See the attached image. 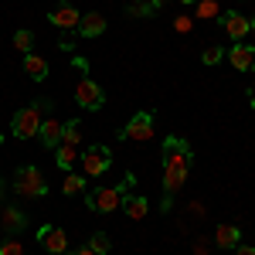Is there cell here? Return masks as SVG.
<instances>
[{"label":"cell","instance_id":"cell-9","mask_svg":"<svg viewBox=\"0 0 255 255\" xmlns=\"http://www.w3.org/2000/svg\"><path fill=\"white\" fill-rule=\"evenodd\" d=\"M38 242L48 249V255H65L68 252V235H65V228H55V225L38 228Z\"/></svg>","mask_w":255,"mask_h":255},{"label":"cell","instance_id":"cell-3","mask_svg":"<svg viewBox=\"0 0 255 255\" xmlns=\"http://www.w3.org/2000/svg\"><path fill=\"white\" fill-rule=\"evenodd\" d=\"M48 109H51V99H34L31 106L17 109V113H14V123H10L14 136H17V139H31V136H38L41 119H44V113H48Z\"/></svg>","mask_w":255,"mask_h":255},{"label":"cell","instance_id":"cell-17","mask_svg":"<svg viewBox=\"0 0 255 255\" xmlns=\"http://www.w3.org/2000/svg\"><path fill=\"white\" fill-rule=\"evenodd\" d=\"M238 242H242V232H238V225H218V232H215V245L218 249H235Z\"/></svg>","mask_w":255,"mask_h":255},{"label":"cell","instance_id":"cell-29","mask_svg":"<svg viewBox=\"0 0 255 255\" xmlns=\"http://www.w3.org/2000/svg\"><path fill=\"white\" fill-rule=\"evenodd\" d=\"M72 255H96V252H92L89 245H82V249H75V252H72Z\"/></svg>","mask_w":255,"mask_h":255},{"label":"cell","instance_id":"cell-19","mask_svg":"<svg viewBox=\"0 0 255 255\" xmlns=\"http://www.w3.org/2000/svg\"><path fill=\"white\" fill-rule=\"evenodd\" d=\"M194 17H197V20L221 17V7H218V0H197V3H194Z\"/></svg>","mask_w":255,"mask_h":255},{"label":"cell","instance_id":"cell-5","mask_svg":"<svg viewBox=\"0 0 255 255\" xmlns=\"http://www.w3.org/2000/svg\"><path fill=\"white\" fill-rule=\"evenodd\" d=\"M113 167V153H109V146H89L85 153H82V177L85 180H96V177H102L106 170Z\"/></svg>","mask_w":255,"mask_h":255},{"label":"cell","instance_id":"cell-2","mask_svg":"<svg viewBox=\"0 0 255 255\" xmlns=\"http://www.w3.org/2000/svg\"><path fill=\"white\" fill-rule=\"evenodd\" d=\"M133 184H136V177L126 174V177H123V184H116V187H92V191H85V204H89V211H96V215L119 211V204H123V194H126Z\"/></svg>","mask_w":255,"mask_h":255},{"label":"cell","instance_id":"cell-25","mask_svg":"<svg viewBox=\"0 0 255 255\" xmlns=\"http://www.w3.org/2000/svg\"><path fill=\"white\" fill-rule=\"evenodd\" d=\"M126 14H129V17H153L157 10H153L150 3H129V7H126Z\"/></svg>","mask_w":255,"mask_h":255},{"label":"cell","instance_id":"cell-28","mask_svg":"<svg viewBox=\"0 0 255 255\" xmlns=\"http://www.w3.org/2000/svg\"><path fill=\"white\" fill-rule=\"evenodd\" d=\"M232 252H235V255H255V245H242V242H238Z\"/></svg>","mask_w":255,"mask_h":255},{"label":"cell","instance_id":"cell-22","mask_svg":"<svg viewBox=\"0 0 255 255\" xmlns=\"http://www.w3.org/2000/svg\"><path fill=\"white\" fill-rule=\"evenodd\" d=\"M61 191H65L68 197L82 194V191H85V180H82V174H72V170H68V177H65V184H61Z\"/></svg>","mask_w":255,"mask_h":255},{"label":"cell","instance_id":"cell-20","mask_svg":"<svg viewBox=\"0 0 255 255\" xmlns=\"http://www.w3.org/2000/svg\"><path fill=\"white\" fill-rule=\"evenodd\" d=\"M79 139H82V123H79V119H68V123L61 126V143L79 146Z\"/></svg>","mask_w":255,"mask_h":255},{"label":"cell","instance_id":"cell-6","mask_svg":"<svg viewBox=\"0 0 255 255\" xmlns=\"http://www.w3.org/2000/svg\"><path fill=\"white\" fill-rule=\"evenodd\" d=\"M150 136H153V113H136L119 129V139H126V143H146Z\"/></svg>","mask_w":255,"mask_h":255},{"label":"cell","instance_id":"cell-23","mask_svg":"<svg viewBox=\"0 0 255 255\" xmlns=\"http://www.w3.org/2000/svg\"><path fill=\"white\" fill-rule=\"evenodd\" d=\"M14 48H17V51H24V55H31V48H34V34L20 27L17 34H14Z\"/></svg>","mask_w":255,"mask_h":255},{"label":"cell","instance_id":"cell-31","mask_svg":"<svg viewBox=\"0 0 255 255\" xmlns=\"http://www.w3.org/2000/svg\"><path fill=\"white\" fill-rule=\"evenodd\" d=\"M163 3H167V0H150V7H153V10H163Z\"/></svg>","mask_w":255,"mask_h":255},{"label":"cell","instance_id":"cell-33","mask_svg":"<svg viewBox=\"0 0 255 255\" xmlns=\"http://www.w3.org/2000/svg\"><path fill=\"white\" fill-rule=\"evenodd\" d=\"M180 3H184V7H194V3H197V0H180Z\"/></svg>","mask_w":255,"mask_h":255},{"label":"cell","instance_id":"cell-15","mask_svg":"<svg viewBox=\"0 0 255 255\" xmlns=\"http://www.w3.org/2000/svg\"><path fill=\"white\" fill-rule=\"evenodd\" d=\"M24 75H27L31 82H44L48 79V61L41 58V55H34V51L24 55Z\"/></svg>","mask_w":255,"mask_h":255},{"label":"cell","instance_id":"cell-18","mask_svg":"<svg viewBox=\"0 0 255 255\" xmlns=\"http://www.w3.org/2000/svg\"><path fill=\"white\" fill-rule=\"evenodd\" d=\"M55 157H58L61 170H72V167H75V160H79V153H75V146H72V143H58V146H55Z\"/></svg>","mask_w":255,"mask_h":255},{"label":"cell","instance_id":"cell-30","mask_svg":"<svg viewBox=\"0 0 255 255\" xmlns=\"http://www.w3.org/2000/svg\"><path fill=\"white\" fill-rule=\"evenodd\" d=\"M249 106L255 109V82H252V89H249Z\"/></svg>","mask_w":255,"mask_h":255},{"label":"cell","instance_id":"cell-21","mask_svg":"<svg viewBox=\"0 0 255 255\" xmlns=\"http://www.w3.org/2000/svg\"><path fill=\"white\" fill-rule=\"evenodd\" d=\"M89 249L96 255H109V249H113V238L106 235V232H96V235L89 238Z\"/></svg>","mask_w":255,"mask_h":255},{"label":"cell","instance_id":"cell-10","mask_svg":"<svg viewBox=\"0 0 255 255\" xmlns=\"http://www.w3.org/2000/svg\"><path fill=\"white\" fill-rule=\"evenodd\" d=\"M24 228H27V211H20L17 204H3V208H0V232L20 235Z\"/></svg>","mask_w":255,"mask_h":255},{"label":"cell","instance_id":"cell-32","mask_svg":"<svg viewBox=\"0 0 255 255\" xmlns=\"http://www.w3.org/2000/svg\"><path fill=\"white\" fill-rule=\"evenodd\" d=\"M3 194H7V184L0 180V204H3Z\"/></svg>","mask_w":255,"mask_h":255},{"label":"cell","instance_id":"cell-16","mask_svg":"<svg viewBox=\"0 0 255 255\" xmlns=\"http://www.w3.org/2000/svg\"><path fill=\"white\" fill-rule=\"evenodd\" d=\"M102 31H106V17H102V14H96V10H92V14H82V20H79L82 38H99Z\"/></svg>","mask_w":255,"mask_h":255},{"label":"cell","instance_id":"cell-14","mask_svg":"<svg viewBox=\"0 0 255 255\" xmlns=\"http://www.w3.org/2000/svg\"><path fill=\"white\" fill-rule=\"evenodd\" d=\"M119 208H123L126 215L133 218V221H139V218H146V208H150V204H146V197H143V194H133V191H126Z\"/></svg>","mask_w":255,"mask_h":255},{"label":"cell","instance_id":"cell-36","mask_svg":"<svg viewBox=\"0 0 255 255\" xmlns=\"http://www.w3.org/2000/svg\"><path fill=\"white\" fill-rule=\"evenodd\" d=\"M0 143H3V133H0Z\"/></svg>","mask_w":255,"mask_h":255},{"label":"cell","instance_id":"cell-1","mask_svg":"<svg viewBox=\"0 0 255 255\" xmlns=\"http://www.w3.org/2000/svg\"><path fill=\"white\" fill-rule=\"evenodd\" d=\"M194 167V150L184 136H167L163 139V211H170L174 194L184 187V180Z\"/></svg>","mask_w":255,"mask_h":255},{"label":"cell","instance_id":"cell-11","mask_svg":"<svg viewBox=\"0 0 255 255\" xmlns=\"http://www.w3.org/2000/svg\"><path fill=\"white\" fill-rule=\"evenodd\" d=\"M221 27H225V34L232 41H245V34H249V17L238 14V10H225L221 14Z\"/></svg>","mask_w":255,"mask_h":255},{"label":"cell","instance_id":"cell-34","mask_svg":"<svg viewBox=\"0 0 255 255\" xmlns=\"http://www.w3.org/2000/svg\"><path fill=\"white\" fill-rule=\"evenodd\" d=\"M249 31H255V17H249Z\"/></svg>","mask_w":255,"mask_h":255},{"label":"cell","instance_id":"cell-12","mask_svg":"<svg viewBox=\"0 0 255 255\" xmlns=\"http://www.w3.org/2000/svg\"><path fill=\"white\" fill-rule=\"evenodd\" d=\"M228 61L235 65L238 72H252L255 68V48L245 44V41H235V44L228 48Z\"/></svg>","mask_w":255,"mask_h":255},{"label":"cell","instance_id":"cell-13","mask_svg":"<svg viewBox=\"0 0 255 255\" xmlns=\"http://www.w3.org/2000/svg\"><path fill=\"white\" fill-rule=\"evenodd\" d=\"M61 126H65V123H58V119H55V116L41 119L38 139H41V143H44V146H48V150H55V146H58V143H61Z\"/></svg>","mask_w":255,"mask_h":255},{"label":"cell","instance_id":"cell-7","mask_svg":"<svg viewBox=\"0 0 255 255\" xmlns=\"http://www.w3.org/2000/svg\"><path fill=\"white\" fill-rule=\"evenodd\" d=\"M75 102H79L82 109H89V113H99L102 106H106V92H102V85H96L92 79H82L75 85Z\"/></svg>","mask_w":255,"mask_h":255},{"label":"cell","instance_id":"cell-24","mask_svg":"<svg viewBox=\"0 0 255 255\" xmlns=\"http://www.w3.org/2000/svg\"><path fill=\"white\" fill-rule=\"evenodd\" d=\"M0 255H27V252H24L20 238L10 235V238H3V242H0Z\"/></svg>","mask_w":255,"mask_h":255},{"label":"cell","instance_id":"cell-4","mask_svg":"<svg viewBox=\"0 0 255 255\" xmlns=\"http://www.w3.org/2000/svg\"><path fill=\"white\" fill-rule=\"evenodd\" d=\"M14 194L20 197H31V201H38V197L48 194V184H44V174H41L38 167H20L17 174H14Z\"/></svg>","mask_w":255,"mask_h":255},{"label":"cell","instance_id":"cell-8","mask_svg":"<svg viewBox=\"0 0 255 255\" xmlns=\"http://www.w3.org/2000/svg\"><path fill=\"white\" fill-rule=\"evenodd\" d=\"M48 20L58 27V31H79V20H82V14L68 3V0H61V3H55L51 10H48Z\"/></svg>","mask_w":255,"mask_h":255},{"label":"cell","instance_id":"cell-27","mask_svg":"<svg viewBox=\"0 0 255 255\" xmlns=\"http://www.w3.org/2000/svg\"><path fill=\"white\" fill-rule=\"evenodd\" d=\"M191 24H194L191 17H174V31H177V34H187V31H191Z\"/></svg>","mask_w":255,"mask_h":255},{"label":"cell","instance_id":"cell-35","mask_svg":"<svg viewBox=\"0 0 255 255\" xmlns=\"http://www.w3.org/2000/svg\"><path fill=\"white\" fill-rule=\"evenodd\" d=\"M133 3H150V0H133Z\"/></svg>","mask_w":255,"mask_h":255},{"label":"cell","instance_id":"cell-26","mask_svg":"<svg viewBox=\"0 0 255 255\" xmlns=\"http://www.w3.org/2000/svg\"><path fill=\"white\" fill-rule=\"evenodd\" d=\"M221 58H225V51H221L218 44H211V48H204V51H201V61H204V65H218Z\"/></svg>","mask_w":255,"mask_h":255}]
</instances>
